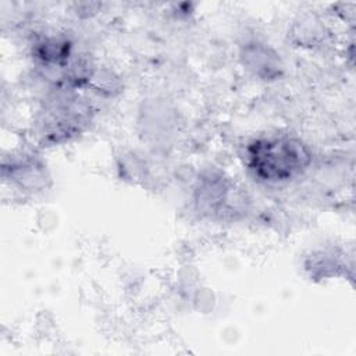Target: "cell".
<instances>
[{
    "instance_id": "cell-3",
    "label": "cell",
    "mask_w": 356,
    "mask_h": 356,
    "mask_svg": "<svg viewBox=\"0 0 356 356\" xmlns=\"http://www.w3.org/2000/svg\"><path fill=\"white\" fill-rule=\"evenodd\" d=\"M238 188L228 177L221 172L207 171L202 174L193 188V200L199 213L211 218L234 217L242 211L245 197L241 196Z\"/></svg>"
},
{
    "instance_id": "cell-2",
    "label": "cell",
    "mask_w": 356,
    "mask_h": 356,
    "mask_svg": "<svg viewBox=\"0 0 356 356\" xmlns=\"http://www.w3.org/2000/svg\"><path fill=\"white\" fill-rule=\"evenodd\" d=\"M90 120L89 103L74 89L58 86L39 111L38 135L46 145L68 142L81 134Z\"/></svg>"
},
{
    "instance_id": "cell-1",
    "label": "cell",
    "mask_w": 356,
    "mask_h": 356,
    "mask_svg": "<svg viewBox=\"0 0 356 356\" xmlns=\"http://www.w3.org/2000/svg\"><path fill=\"white\" fill-rule=\"evenodd\" d=\"M312 150L299 138L274 134L252 139L245 147V165L260 184L285 185L302 177L312 164Z\"/></svg>"
},
{
    "instance_id": "cell-4",
    "label": "cell",
    "mask_w": 356,
    "mask_h": 356,
    "mask_svg": "<svg viewBox=\"0 0 356 356\" xmlns=\"http://www.w3.org/2000/svg\"><path fill=\"white\" fill-rule=\"evenodd\" d=\"M243 68L263 82H274L284 75V61L280 53L260 40L245 42L239 51Z\"/></svg>"
},
{
    "instance_id": "cell-6",
    "label": "cell",
    "mask_w": 356,
    "mask_h": 356,
    "mask_svg": "<svg viewBox=\"0 0 356 356\" xmlns=\"http://www.w3.org/2000/svg\"><path fill=\"white\" fill-rule=\"evenodd\" d=\"M3 178L10 179L21 191L35 192L46 186L49 175L42 163L32 157H22L10 161V164L3 163Z\"/></svg>"
},
{
    "instance_id": "cell-5",
    "label": "cell",
    "mask_w": 356,
    "mask_h": 356,
    "mask_svg": "<svg viewBox=\"0 0 356 356\" xmlns=\"http://www.w3.org/2000/svg\"><path fill=\"white\" fill-rule=\"evenodd\" d=\"M75 56L71 39L63 33L43 35L32 44V57L35 61L49 70H65Z\"/></svg>"
}]
</instances>
